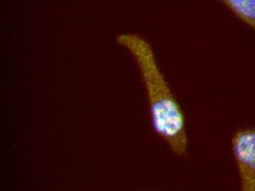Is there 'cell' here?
<instances>
[{
	"mask_svg": "<svg viewBox=\"0 0 255 191\" xmlns=\"http://www.w3.org/2000/svg\"><path fill=\"white\" fill-rule=\"evenodd\" d=\"M115 42L128 51L136 62L148 101L154 131L174 155L185 159L189 151L186 117L158 66L151 45L131 33L118 35Z\"/></svg>",
	"mask_w": 255,
	"mask_h": 191,
	"instance_id": "1",
	"label": "cell"
},
{
	"mask_svg": "<svg viewBox=\"0 0 255 191\" xmlns=\"http://www.w3.org/2000/svg\"><path fill=\"white\" fill-rule=\"evenodd\" d=\"M225 6L243 24L255 31V0H214Z\"/></svg>",
	"mask_w": 255,
	"mask_h": 191,
	"instance_id": "3",
	"label": "cell"
},
{
	"mask_svg": "<svg viewBox=\"0 0 255 191\" xmlns=\"http://www.w3.org/2000/svg\"><path fill=\"white\" fill-rule=\"evenodd\" d=\"M230 145L241 191H255V129L238 130L232 137Z\"/></svg>",
	"mask_w": 255,
	"mask_h": 191,
	"instance_id": "2",
	"label": "cell"
}]
</instances>
